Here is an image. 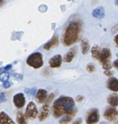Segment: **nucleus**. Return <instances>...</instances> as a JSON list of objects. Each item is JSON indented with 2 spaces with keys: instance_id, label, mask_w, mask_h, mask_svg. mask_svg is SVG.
Segmentation results:
<instances>
[{
  "instance_id": "24",
  "label": "nucleus",
  "mask_w": 118,
  "mask_h": 124,
  "mask_svg": "<svg viewBox=\"0 0 118 124\" xmlns=\"http://www.w3.org/2000/svg\"><path fill=\"white\" fill-rule=\"evenodd\" d=\"M54 97H55V94H54V93H51V94H50L49 96H48V98H47V100H46V102H45V103H47V104H49L50 102H51L52 100H53Z\"/></svg>"
},
{
  "instance_id": "11",
  "label": "nucleus",
  "mask_w": 118,
  "mask_h": 124,
  "mask_svg": "<svg viewBox=\"0 0 118 124\" xmlns=\"http://www.w3.org/2000/svg\"><path fill=\"white\" fill-rule=\"evenodd\" d=\"M77 47L71 48L66 54H65V56H64V58H63L64 62H65V63H70V62H71L72 60L74 59V57H75V55L77 54Z\"/></svg>"
},
{
  "instance_id": "7",
  "label": "nucleus",
  "mask_w": 118,
  "mask_h": 124,
  "mask_svg": "<svg viewBox=\"0 0 118 124\" xmlns=\"http://www.w3.org/2000/svg\"><path fill=\"white\" fill-rule=\"evenodd\" d=\"M104 117L109 122L115 121L118 117V111L114 107H108L104 112Z\"/></svg>"
},
{
  "instance_id": "9",
  "label": "nucleus",
  "mask_w": 118,
  "mask_h": 124,
  "mask_svg": "<svg viewBox=\"0 0 118 124\" xmlns=\"http://www.w3.org/2000/svg\"><path fill=\"white\" fill-rule=\"evenodd\" d=\"M48 113H49V104L46 103L42 106V108L40 109L39 112H38V120L40 122L44 121L48 116Z\"/></svg>"
},
{
  "instance_id": "30",
  "label": "nucleus",
  "mask_w": 118,
  "mask_h": 124,
  "mask_svg": "<svg viewBox=\"0 0 118 124\" xmlns=\"http://www.w3.org/2000/svg\"><path fill=\"white\" fill-rule=\"evenodd\" d=\"M76 100H77V101L81 102V101H82V100H83V97L81 96V95H79V96L77 97V99H76Z\"/></svg>"
},
{
  "instance_id": "20",
  "label": "nucleus",
  "mask_w": 118,
  "mask_h": 124,
  "mask_svg": "<svg viewBox=\"0 0 118 124\" xmlns=\"http://www.w3.org/2000/svg\"><path fill=\"white\" fill-rule=\"evenodd\" d=\"M81 47H82V52L83 54H87V52L89 51V48H90V46H89V43L87 42V40L83 39L81 43Z\"/></svg>"
},
{
  "instance_id": "35",
  "label": "nucleus",
  "mask_w": 118,
  "mask_h": 124,
  "mask_svg": "<svg viewBox=\"0 0 118 124\" xmlns=\"http://www.w3.org/2000/svg\"><path fill=\"white\" fill-rule=\"evenodd\" d=\"M99 124H108L107 122H100Z\"/></svg>"
},
{
  "instance_id": "34",
  "label": "nucleus",
  "mask_w": 118,
  "mask_h": 124,
  "mask_svg": "<svg viewBox=\"0 0 118 124\" xmlns=\"http://www.w3.org/2000/svg\"><path fill=\"white\" fill-rule=\"evenodd\" d=\"M3 3H4V0H0V5H2Z\"/></svg>"
},
{
  "instance_id": "21",
  "label": "nucleus",
  "mask_w": 118,
  "mask_h": 124,
  "mask_svg": "<svg viewBox=\"0 0 118 124\" xmlns=\"http://www.w3.org/2000/svg\"><path fill=\"white\" fill-rule=\"evenodd\" d=\"M16 121H17L18 124H26V116L22 112L19 111L16 115Z\"/></svg>"
},
{
  "instance_id": "13",
  "label": "nucleus",
  "mask_w": 118,
  "mask_h": 124,
  "mask_svg": "<svg viewBox=\"0 0 118 124\" xmlns=\"http://www.w3.org/2000/svg\"><path fill=\"white\" fill-rule=\"evenodd\" d=\"M107 88L109 90L115 93L118 92V79L115 78H110L107 81Z\"/></svg>"
},
{
  "instance_id": "19",
  "label": "nucleus",
  "mask_w": 118,
  "mask_h": 124,
  "mask_svg": "<svg viewBox=\"0 0 118 124\" xmlns=\"http://www.w3.org/2000/svg\"><path fill=\"white\" fill-rule=\"evenodd\" d=\"M101 49L102 48L99 46V45H94L92 48H91V53H92V56L94 59L95 60H98L99 56V54L101 52Z\"/></svg>"
},
{
  "instance_id": "22",
  "label": "nucleus",
  "mask_w": 118,
  "mask_h": 124,
  "mask_svg": "<svg viewBox=\"0 0 118 124\" xmlns=\"http://www.w3.org/2000/svg\"><path fill=\"white\" fill-rule=\"evenodd\" d=\"M87 71H88L89 73H92L95 71V66H94L93 63H89V64L87 65V67H86Z\"/></svg>"
},
{
  "instance_id": "32",
  "label": "nucleus",
  "mask_w": 118,
  "mask_h": 124,
  "mask_svg": "<svg viewBox=\"0 0 118 124\" xmlns=\"http://www.w3.org/2000/svg\"><path fill=\"white\" fill-rule=\"evenodd\" d=\"M10 67H11V65H9V66H6V67L4 68V69H5V70H9V68H10Z\"/></svg>"
},
{
  "instance_id": "31",
  "label": "nucleus",
  "mask_w": 118,
  "mask_h": 124,
  "mask_svg": "<svg viewBox=\"0 0 118 124\" xmlns=\"http://www.w3.org/2000/svg\"><path fill=\"white\" fill-rule=\"evenodd\" d=\"M4 88H9V83H8V82H4Z\"/></svg>"
},
{
  "instance_id": "4",
  "label": "nucleus",
  "mask_w": 118,
  "mask_h": 124,
  "mask_svg": "<svg viewBox=\"0 0 118 124\" xmlns=\"http://www.w3.org/2000/svg\"><path fill=\"white\" fill-rule=\"evenodd\" d=\"M26 64L29 66H31L34 69H38L42 67L43 65V54L41 53H33L26 60Z\"/></svg>"
},
{
  "instance_id": "23",
  "label": "nucleus",
  "mask_w": 118,
  "mask_h": 124,
  "mask_svg": "<svg viewBox=\"0 0 118 124\" xmlns=\"http://www.w3.org/2000/svg\"><path fill=\"white\" fill-rule=\"evenodd\" d=\"M8 78H9V75L7 74V73H4V74H2L1 75V77H0V81H4V80H7Z\"/></svg>"
},
{
  "instance_id": "17",
  "label": "nucleus",
  "mask_w": 118,
  "mask_h": 124,
  "mask_svg": "<svg viewBox=\"0 0 118 124\" xmlns=\"http://www.w3.org/2000/svg\"><path fill=\"white\" fill-rule=\"evenodd\" d=\"M104 15H105V12H104V9L103 7L96 8L92 12V16L94 18H97V19H102V18H104Z\"/></svg>"
},
{
  "instance_id": "12",
  "label": "nucleus",
  "mask_w": 118,
  "mask_h": 124,
  "mask_svg": "<svg viewBox=\"0 0 118 124\" xmlns=\"http://www.w3.org/2000/svg\"><path fill=\"white\" fill-rule=\"evenodd\" d=\"M48 98V93L45 89H38L37 92L36 100L38 104H43L47 100Z\"/></svg>"
},
{
  "instance_id": "14",
  "label": "nucleus",
  "mask_w": 118,
  "mask_h": 124,
  "mask_svg": "<svg viewBox=\"0 0 118 124\" xmlns=\"http://www.w3.org/2000/svg\"><path fill=\"white\" fill-rule=\"evenodd\" d=\"M77 112V108H76L73 111H71V113L67 114V115H65V116L62 117V118L60 120V124H68L70 122H71V120L74 118V116H76Z\"/></svg>"
},
{
  "instance_id": "33",
  "label": "nucleus",
  "mask_w": 118,
  "mask_h": 124,
  "mask_svg": "<svg viewBox=\"0 0 118 124\" xmlns=\"http://www.w3.org/2000/svg\"><path fill=\"white\" fill-rule=\"evenodd\" d=\"M115 4L116 6H118V0H115Z\"/></svg>"
},
{
  "instance_id": "3",
  "label": "nucleus",
  "mask_w": 118,
  "mask_h": 124,
  "mask_svg": "<svg viewBox=\"0 0 118 124\" xmlns=\"http://www.w3.org/2000/svg\"><path fill=\"white\" fill-rule=\"evenodd\" d=\"M110 59H111V51L108 48H103L101 49V52L99 54V60L102 65L103 68L105 71L111 69V64H110Z\"/></svg>"
},
{
  "instance_id": "5",
  "label": "nucleus",
  "mask_w": 118,
  "mask_h": 124,
  "mask_svg": "<svg viewBox=\"0 0 118 124\" xmlns=\"http://www.w3.org/2000/svg\"><path fill=\"white\" fill-rule=\"evenodd\" d=\"M99 120V112L97 108H92L86 114V123L96 124Z\"/></svg>"
},
{
  "instance_id": "27",
  "label": "nucleus",
  "mask_w": 118,
  "mask_h": 124,
  "mask_svg": "<svg viewBox=\"0 0 118 124\" xmlns=\"http://www.w3.org/2000/svg\"><path fill=\"white\" fill-rule=\"evenodd\" d=\"M81 123H82V119L78 118V119H77V120H76L72 124H81Z\"/></svg>"
},
{
  "instance_id": "2",
  "label": "nucleus",
  "mask_w": 118,
  "mask_h": 124,
  "mask_svg": "<svg viewBox=\"0 0 118 124\" xmlns=\"http://www.w3.org/2000/svg\"><path fill=\"white\" fill-rule=\"evenodd\" d=\"M82 25L79 21H72L69 23L63 36V43L65 46H71L77 41L81 32Z\"/></svg>"
},
{
  "instance_id": "28",
  "label": "nucleus",
  "mask_w": 118,
  "mask_h": 124,
  "mask_svg": "<svg viewBox=\"0 0 118 124\" xmlns=\"http://www.w3.org/2000/svg\"><path fill=\"white\" fill-rule=\"evenodd\" d=\"M117 31H118V25H116V26H115L112 28V33H116Z\"/></svg>"
},
{
  "instance_id": "8",
  "label": "nucleus",
  "mask_w": 118,
  "mask_h": 124,
  "mask_svg": "<svg viewBox=\"0 0 118 124\" xmlns=\"http://www.w3.org/2000/svg\"><path fill=\"white\" fill-rule=\"evenodd\" d=\"M13 102H14L16 108L21 109L25 105V103H26V98H25L23 93H16V94L14 96V98H13Z\"/></svg>"
},
{
  "instance_id": "29",
  "label": "nucleus",
  "mask_w": 118,
  "mask_h": 124,
  "mask_svg": "<svg viewBox=\"0 0 118 124\" xmlns=\"http://www.w3.org/2000/svg\"><path fill=\"white\" fill-rule=\"evenodd\" d=\"M114 42H115V44L118 47V34H116V36L114 38Z\"/></svg>"
},
{
  "instance_id": "18",
  "label": "nucleus",
  "mask_w": 118,
  "mask_h": 124,
  "mask_svg": "<svg viewBox=\"0 0 118 124\" xmlns=\"http://www.w3.org/2000/svg\"><path fill=\"white\" fill-rule=\"evenodd\" d=\"M58 44H59V38L57 36H55V37H54L49 42H48V43L44 45V49L49 50V49H51V48H55V47L58 46Z\"/></svg>"
},
{
  "instance_id": "25",
  "label": "nucleus",
  "mask_w": 118,
  "mask_h": 124,
  "mask_svg": "<svg viewBox=\"0 0 118 124\" xmlns=\"http://www.w3.org/2000/svg\"><path fill=\"white\" fill-rule=\"evenodd\" d=\"M104 75L107 77H112L113 76V71H110V70H108V71H104Z\"/></svg>"
},
{
  "instance_id": "26",
  "label": "nucleus",
  "mask_w": 118,
  "mask_h": 124,
  "mask_svg": "<svg viewBox=\"0 0 118 124\" xmlns=\"http://www.w3.org/2000/svg\"><path fill=\"white\" fill-rule=\"evenodd\" d=\"M113 65H114V66L116 68V70L118 71V59H117V60H116L114 62H113Z\"/></svg>"
},
{
  "instance_id": "1",
  "label": "nucleus",
  "mask_w": 118,
  "mask_h": 124,
  "mask_svg": "<svg viewBox=\"0 0 118 124\" xmlns=\"http://www.w3.org/2000/svg\"><path fill=\"white\" fill-rule=\"evenodd\" d=\"M75 109V102L73 99L71 97L62 96L57 99L53 104L52 112L55 118H59L62 116H65L71 113Z\"/></svg>"
},
{
  "instance_id": "16",
  "label": "nucleus",
  "mask_w": 118,
  "mask_h": 124,
  "mask_svg": "<svg viewBox=\"0 0 118 124\" xmlns=\"http://www.w3.org/2000/svg\"><path fill=\"white\" fill-rule=\"evenodd\" d=\"M107 101L108 104L112 107L118 106V93H113L111 94H110L107 99Z\"/></svg>"
},
{
  "instance_id": "10",
  "label": "nucleus",
  "mask_w": 118,
  "mask_h": 124,
  "mask_svg": "<svg viewBox=\"0 0 118 124\" xmlns=\"http://www.w3.org/2000/svg\"><path fill=\"white\" fill-rule=\"evenodd\" d=\"M62 63V57L61 55L57 54L55 55L54 57H52L51 59L48 61V64H49V66L51 68H58L61 66Z\"/></svg>"
},
{
  "instance_id": "6",
  "label": "nucleus",
  "mask_w": 118,
  "mask_h": 124,
  "mask_svg": "<svg viewBox=\"0 0 118 124\" xmlns=\"http://www.w3.org/2000/svg\"><path fill=\"white\" fill-rule=\"evenodd\" d=\"M38 115V108H37L36 105L33 102H30L29 104L26 106V113H25V116H26V118L28 119H35Z\"/></svg>"
},
{
  "instance_id": "15",
  "label": "nucleus",
  "mask_w": 118,
  "mask_h": 124,
  "mask_svg": "<svg viewBox=\"0 0 118 124\" xmlns=\"http://www.w3.org/2000/svg\"><path fill=\"white\" fill-rule=\"evenodd\" d=\"M0 124H15L14 121L4 111L0 112Z\"/></svg>"
}]
</instances>
